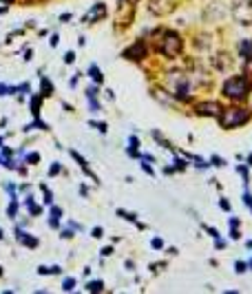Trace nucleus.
<instances>
[{
	"label": "nucleus",
	"mask_w": 252,
	"mask_h": 294,
	"mask_svg": "<svg viewBox=\"0 0 252 294\" xmlns=\"http://www.w3.org/2000/svg\"><path fill=\"white\" fill-rule=\"evenodd\" d=\"M124 2H129V5H135V2H139V0H124Z\"/></svg>",
	"instance_id": "58836bf2"
},
{
	"label": "nucleus",
	"mask_w": 252,
	"mask_h": 294,
	"mask_svg": "<svg viewBox=\"0 0 252 294\" xmlns=\"http://www.w3.org/2000/svg\"><path fill=\"white\" fill-rule=\"evenodd\" d=\"M250 104H252V97H250Z\"/></svg>",
	"instance_id": "a18cd8bd"
},
{
	"label": "nucleus",
	"mask_w": 252,
	"mask_h": 294,
	"mask_svg": "<svg viewBox=\"0 0 252 294\" xmlns=\"http://www.w3.org/2000/svg\"><path fill=\"white\" fill-rule=\"evenodd\" d=\"M71 157H73V159H76L78 164H80V166H82V170H84V173H86V175H91V177H93V179H96V182H97V177H96V175H93V173H91V170H89V164H86V159H84V157H82V155H80V153H78V150H71Z\"/></svg>",
	"instance_id": "6e6552de"
},
{
	"label": "nucleus",
	"mask_w": 252,
	"mask_h": 294,
	"mask_svg": "<svg viewBox=\"0 0 252 294\" xmlns=\"http://www.w3.org/2000/svg\"><path fill=\"white\" fill-rule=\"evenodd\" d=\"M239 53H241L243 60H252V40H243L239 44Z\"/></svg>",
	"instance_id": "1a4fd4ad"
},
{
	"label": "nucleus",
	"mask_w": 252,
	"mask_h": 294,
	"mask_svg": "<svg viewBox=\"0 0 252 294\" xmlns=\"http://www.w3.org/2000/svg\"><path fill=\"white\" fill-rule=\"evenodd\" d=\"M243 202H246V206L252 210V195H248V193H246V195H243Z\"/></svg>",
	"instance_id": "bb28decb"
},
{
	"label": "nucleus",
	"mask_w": 252,
	"mask_h": 294,
	"mask_svg": "<svg viewBox=\"0 0 252 294\" xmlns=\"http://www.w3.org/2000/svg\"><path fill=\"white\" fill-rule=\"evenodd\" d=\"M89 75H91V80L96 84H102V80H104V75H102V71L96 67V64H91V69H89Z\"/></svg>",
	"instance_id": "9d476101"
},
{
	"label": "nucleus",
	"mask_w": 252,
	"mask_h": 294,
	"mask_svg": "<svg viewBox=\"0 0 252 294\" xmlns=\"http://www.w3.org/2000/svg\"><path fill=\"white\" fill-rule=\"evenodd\" d=\"M102 255H104V257H109V255H113V248H104V250H102Z\"/></svg>",
	"instance_id": "c9c22d12"
},
{
	"label": "nucleus",
	"mask_w": 252,
	"mask_h": 294,
	"mask_svg": "<svg viewBox=\"0 0 252 294\" xmlns=\"http://www.w3.org/2000/svg\"><path fill=\"white\" fill-rule=\"evenodd\" d=\"M219 113H221L219 102H201V104H197V115L201 117H219Z\"/></svg>",
	"instance_id": "39448f33"
},
{
	"label": "nucleus",
	"mask_w": 252,
	"mask_h": 294,
	"mask_svg": "<svg viewBox=\"0 0 252 294\" xmlns=\"http://www.w3.org/2000/svg\"><path fill=\"white\" fill-rule=\"evenodd\" d=\"M246 268H248V265L241 263V261H239V263H234V270H237L239 275H243V272H246Z\"/></svg>",
	"instance_id": "aec40b11"
},
{
	"label": "nucleus",
	"mask_w": 252,
	"mask_h": 294,
	"mask_svg": "<svg viewBox=\"0 0 252 294\" xmlns=\"http://www.w3.org/2000/svg\"><path fill=\"white\" fill-rule=\"evenodd\" d=\"M16 235H18V241L22 243V246H27V248H36V246H38V239H36V237L27 235V232H22V230H18Z\"/></svg>",
	"instance_id": "0eeeda50"
},
{
	"label": "nucleus",
	"mask_w": 252,
	"mask_h": 294,
	"mask_svg": "<svg viewBox=\"0 0 252 294\" xmlns=\"http://www.w3.org/2000/svg\"><path fill=\"white\" fill-rule=\"evenodd\" d=\"M151 246L155 248V250H162V248H164V241H162V239H153Z\"/></svg>",
	"instance_id": "6ab92c4d"
},
{
	"label": "nucleus",
	"mask_w": 252,
	"mask_h": 294,
	"mask_svg": "<svg viewBox=\"0 0 252 294\" xmlns=\"http://www.w3.org/2000/svg\"><path fill=\"white\" fill-rule=\"evenodd\" d=\"M230 237H233V239H239V230H234V228H233V230H230Z\"/></svg>",
	"instance_id": "e433bc0d"
},
{
	"label": "nucleus",
	"mask_w": 252,
	"mask_h": 294,
	"mask_svg": "<svg viewBox=\"0 0 252 294\" xmlns=\"http://www.w3.org/2000/svg\"><path fill=\"white\" fill-rule=\"evenodd\" d=\"M117 215H122L124 219H129V221H135V219H137V215H135V212H124V210H117Z\"/></svg>",
	"instance_id": "2eb2a0df"
},
{
	"label": "nucleus",
	"mask_w": 252,
	"mask_h": 294,
	"mask_svg": "<svg viewBox=\"0 0 252 294\" xmlns=\"http://www.w3.org/2000/svg\"><path fill=\"white\" fill-rule=\"evenodd\" d=\"M219 206L224 208V210H230V203H228V202H226V199H221V202H219Z\"/></svg>",
	"instance_id": "2f4dec72"
},
{
	"label": "nucleus",
	"mask_w": 252,
	"mask_h": 294,
	"mask_svg": "<svg viewBox=\"0 0 252 294\" xmlns=\"http://www.w3.org/2000/svg\"><path fill=\"white\" fill-rule=\"evenodd\" d=\"M175 170H186V159H175Z\"/></svg>",
	"instance_id": "f3484780"
},
{
	"label": "nucleus",
	"mask_w": 252,
	"mask_h": 294,
	"mask_svg": "<svg viewBox=\"0 0 252 294\" xmlns=\"http://www.w3.org/2000/svg\"><path fill=\"white\" fill-rule=\"evenodd\" d=\"M146 55H148V49H146V42H144V40H137L133 47H129L126 51H124V58H126V60H135V62L144 60Z\"/></svg>",
	"instance_id": "20e7f679"
},
{
	"label": "nucleus",
	"mask_w": 252,
	"mask_h": 294,
	"mask_svg": "<svg viewBox=\"0 0 252 294\" xmlns=\"http://www.w3.org/2000/svg\"><path fill=\"white\" fill-rule=\"evenodd\" d=\"M91 126H96L100 133H106V124H104V122H91Z\"/></svg>",
	"instance_id": "a211bd4d"
},
{
	"label": "nucleus",
	"mask_w": 252,
	"mask_h": 294,
	"mask_svg": "<svg viewBox=\"0 0 252 294\" xmlns=\"http://www.w3.org/2000/svg\"><path fill=\"white\" fill-rule=\"evenodd\" d=\"M38 159H40V155H38V153H31V155L27 157V162H29V164H36Z\"/></svg>",
	"instance_id": "b1692460"
},
{
	"label": "nucleus",
	"mask_w": 252,
	"mask_h": 294,
	"mask_svg": "<svg viewBox=\"0 0 252 294\" xmlns=\"http://www.w3.org/2000/svg\"><path fill=\"white\" fill-rule=\"evenodd\" d=\"M51 93H53V84L49 82L47 77H42V95H44V97H49Z\"/></svg>",
	"instance_id": "ddd939ff"
},
{
	"label": "nucleus",
	"mask_w": 252,
	"mask_h": 294,
	"mask_svg": "<svg viewBox=\"0 0 252 294\" xmlns=\"http://www.w3.org/2000/svg\"><path fill=\"white\" fill-rule=\"evenodd\" d=\"M0 2H5V5H11V2H14V0H0Z\"/></svg>",
	"instance_id": "ea45409f"
},
{
	"label": "nucleus",
	"mask_w": 252,
	"mask_h": 294,
	"mask_svg": "<svg viewBox=\"0 0 252 294\" xmlns=\"http://www.w3.org/2000/svg\"><path fill=\"white\" fill-rule=\"evenodd\" d=\"M0 95H9V87H5V84H0Z\"/></svg>",
	"instance_id": "7c9ffc66"
},
{
	"label": "nucleus",
	"mask_w": 252,
	"mask_h": 294,
	"mask_svg": "<svg viewBox=\"0 0 252 294\" xmlns=\"http://www.w3.org/2000/svg\"><path fill=\"white\" fill-rule=\"evenodd\" d=\"M40 102H42V95L31 97V113H34V117H38V113H40Z\"/></svg>",
	"instance_id": "9b49d317"
},
{
	"label": "nucleus",
	"mask_w": 252,
	"mask_h": 294,
	"mask_svg": "<svg viewBox=\"0 0 252 294\" xmlns=\"http://www.w3.org/2000/svg\"><path fill=\"white\" fill-rule=\"evenodd\" d=\"M248 120H250V113L243 111V109H234V106L221 109V113H219V124L224 129H237V126L246 124Z\"/></svg>",
	"instance_id": "7ed1b4c3"
},
{
	"label": "nucleus",
	"mask_w": 252,
	"mask_h": 294,
	"mask_svg": "<svg viewBox=\"0 0 252 294\" xmlns=\"http://www.w3.org/2000/svg\"><path fill=\"white\" fill-rule=\"evenodd\" d=\"M60 170H62V166H60V164H53L51 168H49V175H51V177H53V175H58V173H60Z\"/></svg>",
	"instance_id": "4be33fe9"
},
{
	"label": "nucleus",
	"mask_w": 252,
	"mask_h": 294,
	"mask_svg": "<svg viewBox=\"0 0 252 294\" xmlns=\"http://www.w3.org/2000/svg\"><path fill=\"white\" fill-rule=\"evenodd\" d=\"M51 215H53L56 219H60V217H62V208H51Z\"/></svg>",
	"instance_id": "cd10ccee"
},
{
	"label": "nucleus",
	"mask_w": 252,
	"mask_h": 294,
	"mask_svg": "<svg viewBox=\"0 0 252 294\" xmlns=\"http://www.w3.org/2000/svg\"><path fill=\"white\" fill-rule=\"evenodd\" d=\"M137 146H139V140H137V137H129V148H137Z\"/></svg>",
	"instance_id": "412c9836"
},
{
	"label": "nucleus",
	"mask_w": 252,
	"mask_h": 294,
	"mask_svg": "<svg viewBox=\"0 0 252 294\" xmlns=\"http://www.w3.org/2000/svg\"><path fill=\"white\" fill-rule=\"evenodd\" d=\"M16 210H18V203L11 202V203H9V210H7V215H9V217L14 219V217H16Z\"/></svg>",
	"instance_id": "dca6fc26"
},
{
	"label": "nucleus",
	"mask_w": 252,
	"mask_h": 294,
	"mask_svg": "<svg viewBox=\"0 0 252 294\" xmlns=\"http://www.w3.org/2000/svg\"><path fill=\"white\" fill-rule=\"evenodd\" d=\"M230 226H233V228H239V219H230Z\"/></svg>",
	"instance_id": "4c0bfd02"
},
{
	"label": "nucleus",
	"mask_w": 252,
	"mask_h": 294,
	"mask_svg": "<svg viewBox=\"0 0 252 294\" xmlns=\"http://www.w3.org/2000/svg\"><path fill=\"white\" fill-rule=\"evenodd\" d=\"M157 49H159V53L166 55V58H177L181 53V49H184V40H181L179 34H175V31H164Z\"/></svg>",
	"instance_id": "f03ea898"
},
{
	"label": "nucleus",
	"mask_w": 252,
	"mask_h": 294,
	"mask_svg": "<svg viewBox=\"0 0 252 294\" xmlns=\"http://www.w3.org/2000/svg\"><path fill=\"white\" fill-rule=\"evenodd\" d=\"M248 164H250V166H252V155H250V157H248Z\"/></svg>",
	"instance_id": "a19ab883"
},
{
	"label": "nucleus",
	"mask_w": 252,
	"mask_h": 294,
	"mask_svg": "<svg viewBox=\"0 0 252 294\" xmlns=\"http://www.w3.org/2000/svg\"><path fill=\"white\" fill-rule=\"evenodd\" d=\"M86 290H89V292H102V290H104V283H102V281H91V283L86 285Z\"/></svg>",
	"instance_id": "f8f14e48"
},
{
	"label": "nucleus",
	"mask_w": 252,
	"mask_h": 294,
	"mask_svg": "<svg viewBox=\"0 0 252 294\" xmlns=\"http://www.w3.org/2000/svg\"><path fill=\"white\" fill-rule=\"evenodd\" d=\"M91 235L96 237V239H100V237H104V230H102V228H93V232H91Z\"/></svg>",
	"instance_id": "a878e982"
},
{
	"label": "nucleus",
	"mask_w": 252,
	"mask_h": 294,
	"mask_svg": "<svg viewBox=\"0 0 252 294\" xmlns=\"http://www.w3.org/2000/svg\"><path fill=\"white\" fill-rule=\"evenodd\" d=\"M0 239H2V230H0Z\"/></svg>",
	"instance_id": "c03bdc74"
},
{
	"label": "nucleus",
	"mask_w": 252,
	"mask_h": 294,
	"mask_svg": "<svg viewBox=\"0 0 252 294\" xmlns=\"http://www.w3.org/2000/svg\"><path fill=\"white\" fill-rule=\"evenodd\" d=\"M60 20H62V22H67V20H71V14H62V16H60Z\"/></svg>",
	"instance_id": "f704fd0d"
},
{
	"label": "nucleus",
	"mask_w": 252,
	"mask_h": 294,
	"mask_svg": "<svg viewBox=\"0 0 252 294\" xmlns=\"http://www.w3.org/2000/svg\"><path fill=\"white\" fill-rule=\"evenodd\" d=\"M239 175H241V177H243V182H246L248 184V170H246V166H239Z\"/></svg>",
	"instance_id": "5701e85b"
},
{
	"label": "nucleus",
	"mask_w": 252,
	"mask_h": 294,
	"mask_svg": "<svg viewBox=\"0 0 252 294\" xmlns=\"http://www.w3.org/2000/svg\"><path fill=\"white\" fill-rule=\"evenodd\" d=\"M248 268H250V270H252V261H250V263H248Z\"/></svg>",
	"instance_id": "37998d69"
},
{
	"label": "nucleus",
	"mask_w": 252,
	"mask_h": 294,
	"mask_svg": "<svg viewBox=\"0 0 252 294\" xmlns=\"http://www.w3.org/2000/svg\"><path fill=\"white\" fill-rule=\"evenodd\" d=\"M5 11H7V9H5V7H2V9H0V14H5Z\"/></svg>",
	"instance_id": "79ce46f5"
},
{
	"label": "nucleus",
	"mask_w": 252,
	"mask_h": 294,
	"mask_svg": "<svg viewBox=\"0 0 252 294\" xmlns=\"http://www.w3.org/2000/svg\"><path fill=\"white\" fill-rule=\"evenodd\" d=\"M142 168H144V173H148V175H153V168L148 164H142Z\"/></svg>",
	"instance_id": "72a5a7b5"
},
{
	"label": "nucleus",
	"mask_w": 252,
	"mask_h": 294,
	"mask_svg": "<svg viewBox=\"0 0 252 294\" xmlns=\"http://www.w3.org/2000/svg\"><path fill=\"white\" fill-rule=\"evenodd\" d=\"M213 164H214V166H226V162H224L221 157H213Z\"/></svg>",
	"instance_id": "c85d7f7f"
},
{
	"label": "nucleus",
	"mask_w": 252,
	"mask_h": 294,
	"mask_svg": "<svg viewBox=\"0 0 252 294\" xmlns=\"http://www.w3.org/2000/svg\"><path fill=\"white\" fill-rule=\"evenodd\" d=\"M60 265H53V268H49V275H60Z\"/></svg>",
	"instance_id": "c756f323"
},
{
	"label": "nucleus",
	"mask_w": 252,
	"mask_h": 294,
	"mask_svg": "<svg viewBox=\"0 0 252 294\" xmlns=\"http://www.w3.org/2000/svg\"><path fill=\"white\" fill-rule=\"evenodd\" d=\"M250 93V82L246 75H234L224 82V95L230 100H246Z\"/></svg>",
	"instance_id": "f257e3e1"
},
{
	"label": "nucleus",
	"mask_w": 252,
	"mask_h": 294,
	"mask_svg": "<svg viewBox=\"0 0 252 294\" xmlns=\"http://www.w3.org/2000/svg\"><path fill=\"white\" fill-rule=\"evenodd\" d=\"M73 60H76V53H73V51H69L67 55H64V62H67V64H71Z\"/></svg>",
	"instance_id": "393cba45"
},
{
	"label": "nucleus",
	"mask_w": 252,
	"mask_h": 294,
	"mask_svg": "<svg viewBox=\"0 0 252 294\" xmlns=\"http://www.w3.org/2000/svg\"><path fill=\"white\" fill-rule=\"evenodd\" d=\"M38 275H49V268H44V265H40V268H38Z\"/></svg>",
	"instance_id": "473e14b6"
},
{
	"label": "nucleus",
	"mask_w": 252,
	"mask_h": 294,
	"mask_svg": "<svg viewBox=\"0 0 252 294\" xmlns=\"http://www.w3.org/2000/svg\"><path fill=\"white\" fill-rule=\"evenodd\" d=\"M73 285H76V281H73V279H64V283H62V290H64V292H71Z\"/></svg>",
	"instance_id": "4468645a"
},
{
	"label": "nucleus",
	"mask_w": 252,
	"mask_h": 294,
	"mask_svg": "<svg viewBox=\"0 0 252 294\" xmlns=\"http://www.w3.org/2000/svg\"><path fill=\"white\" fill-rule=\"evenodd\" d=\"M102 18H106V7H104V2H97V5L91 7V11L82 18V22L93 24V22H97V20H102Z\"/></svg>",
	"instance_id": "423d86ee"
}]
</instances>
